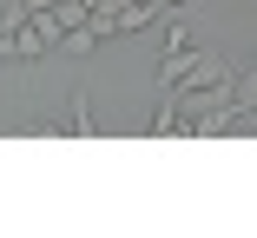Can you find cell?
Returning a JSON list of instances; mask_svg holds the SVG:
<instances>
[{
  "mask_svg": "<svg viewBox=\"0 0 257 238\" xmlns=\"http://www.w3.org/2000/svg\"><path fill=\"white\" fill-rule=\"evenodd\" d=\"M218 80H231V66L218 60V53H204V46H198V60L178 73V86H165V93H191V86H218Z\"/></svg>",
  "mask_w": 257,
  "mask_h": 238,
  "instance_id": "obj_2",
  "label": "cell"
},
{
  "mask_svg": "<svg viewBox=\"0 0 257 238\" xmlns=\"http://www.w3.org/2000/svg\"><path fill=\"white\" fill-rule=\"evenodd\" d=\"M7 53H14V33H0V60H7Z\"/></svg>",
  "mask_w": 257,
  "mask_h": 238,
  "instance_id": "obj_4",
  "label": "cell"
},
{
  "mask_svg": "<svg viewBox=\"0 0 257 238\" xmlns=\"http://www.w3.org/2000/svg\"><path fill=\"white\" fill-rule=\"evenodd\" d=\"M244 132H257V106H250V119H244Z\"/></svg>",
  "mask_w": 257,
  "mask_h": 238,
  "instance_id": "obj_5",
  "label": "cell"
},
{
  "mask_svg": "<svg viewBox=\"0 0 257 238\" xmlns=\"http://www.w3.org/2000/svg\"><path fill=\"white\" fill-rule=\"evenodd\" d=\"M60 40H66L60 14H53V7H33V14L14 27V60H40V53H53Z\"/></svg>",
  "mask_w": 257,
  "mask_h": 238,
  "instance_id": "obj_1",
  "label": "cell"
},
{
  "mask_svg": "<svg viewBox=\"0 0 257 238\" xmlns=\"http://www.w3.org/2000/svg\"><path fill=\"white\" fill-rule=\"evenodd\" d=\"M231 106H237V113H250V106H257V66H244V73L231 80Z\"/></svg>",
  "mask_w": 257,
  "mask_h": 238,
  "instance_id": "obj_3",
  "label": "cell"
},
{
  "mask_svg": "<svg viewBox=\"0 0 257 238\" xmlns=\"http://www.w3.org/2000/svg\"><path fill=\"white\" fill-rule=\"evenodd\" d=\"M250 66H257V60H250Z\"/></svg>",
  "mask_w": 257,
  "mask_h": 238,
  "instance_id": "obj_6",
  "label": "cell"
}]
</instances>
